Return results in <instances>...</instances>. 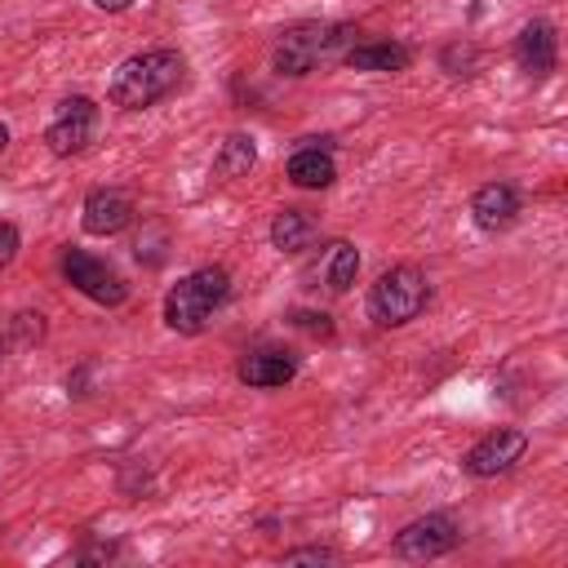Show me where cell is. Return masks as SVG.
Wrapping results in <instances>:
<instances>
[{"instance_id": "cell-19", "label": "cell", "mask_w": 568, "mask_h": 568, "mask_svg": "<svg viewBox=\"0 0 568 568\" xmlns=\"http://www.w3.org/2000/svg\"><path fill=\"white\" fill-rule=\"evenodd\" d=\"M40 337H44V315H40V311H18V315L9 320V342L31 346V342H40Z\"/></svg>"}, {"instance_id": "cell-14", "label": "cell", "mask_w": 568, "mask_h": 568, "mask_svg": "<svg viewBox=\"0 0 568 568\" xmlns=\"http://www.w3.org/2000/svg\"><path fill=\"white\" fill-rule=\"evenodd\" d=\"M284 178H288L293 186H302V191H324V186H333L337 164H333V146H328V138H320V146H297V151L288 155Z\"/></svg>"}, {"instance_id": "cell-7", "label": "cell", "mask_w": 568, "mask_h": 568, "mask_svg": "<svg viewBox=\"0 0 568 568\" xmlns=\"http://www.w3.org/2000/svg\"><path fill=\"white\" fill-rule=\"evenodd\" d=\"M355 275H359V248L351 240H324L297 271L302 288H311V293H320V288L324 293H346L355 284Z\"/></svg>"}, {"instance_id": "cell-12", "label": "cell", "mask_w": 568, "mask_h": 568, "mask_svg": "<svg viewBox=\"0 0 568 568\" xmlns=\"http://www.w3.org/2000/svg\"><path fill=\"white\" fill-rule=\"evenodd\" d=\"M519 209H524V204H519V191H515L510 182H484V186L470 195V217H475V226L488 231V235L515 226Z\"/></svg>"}, {"instance_id": "cell-9", "label": "cell", "mask_w": 568, "mask_h": 568, "mask_svg": "<svg viewBox=\"0 0 568 568\" xmlns=\"http://www.w3.org/2000/svg\"><path fill=\"white\" fill-rule=\"evenodd\" d=\"M524 448H528V435H524V430L497 426V430H488L484 439H475V444L462 453V470L475 475V479H497V475H506V470L524 457Z\"/></svg>"}, {"instance_id": "cell-11", "label": "cell", "mask_w": 568, "mask_h": 568, "mask_svg": "<svg viewBox=\"0 0 568 568\" xmlns=\"http://www.w3.org/2000/svg\"><path fill=\"white\" fill-rule=\"evenodd\" d=\"M515 62L519 71H528L532 80H546L559 62V40H555V27L546 18H532L519 36H515Z\"/></svg>"}, {"instance_id": "cell-3", "label": "cell", "mask_w": 568, "mask_h": 568, "mask_svg": "<svg viewBox=\"0 0 568 568\" xmlns=\"http://www.w3.org/2000/svg\"><path fill=\"white\" fill-rule=\"evenodd\" d=\"M355 27L351 22H293L275 36V49H271V67L288 80L297 75H311L320 62H333L342 58L351 44H355Z\"/></svg>"}, {"instance_id": "cell-4", "label": "cell", "mask_w": 568, "mask_h": 568, "mask_svg": "<svg viewBox=\"0 0 568 568\" xmlns=\"http://www.w3.org/2000/svg\"><path fill=\"white\" fill-rule=\"evenodd\" d=\"M426 302H430V280L417 266H390L368 288V320L382 328H404L426 311Z\"/></svg>"}, {"instance_id": "cell-24", "label": "cell", "mask_w": 568, "mask_h": 568, "mask_svg": "<svg viewBox=\"0 0 568 568\" xmlns=\"http://www.w3.org/2000/svg\"><path fill=\"white\" fill-rule=\"evenodd\" d=\"M4 146H9V129H4V120H0V155H4Z\"/></svg>"}, {"instance_id": "cell-8", "label": "cell", "mask_w": 568, "mask_h": 568, "mask_svg": "<svg viewBox=\"0 0 568 568\" xmlns=\"http://www.w3.org/2000/svg\"><path fill=\"white\" fill-rule=\"evenodd\" d=\"M457 541H462L457 519L435 510V515H422V519L404 524V528L395 532V541H390V555H395V559H408V564H426V559L448 555Z\"/></svg>"}, {"instance_id": "cell-2", "label": "cell", "mask_w": 568, "mask_h": 568, "mask_svg": "<svg viewBox=\"0 0 568 568\" xmlns=\"http://www.w3.org/2000/svg\"><path fill=\"white\" fill-rule=\"evenodd\" d=\"M231 297L226 266H195L164 293V324L178 337H200Z\"/></svg>"}, {"instance_id": "cell-21", "label": "cell", "mask_w": 568, "mask_h": 568, "mask_svg": "<svg viewBox=\"0 0 568 568\" xmlns=\"http://www.w3.org/2000/svg\"><path fill=\"white\" fill-rule=\"evenodd\" d=\"M18 248H22V235H18V226L9 222V217H0V271L18 257Z\"/></svg>"}, {"instance_id": "cell-5", "label": "cell", "mask_w": 568, "mask_h": 568, "mask_svg": "<svg viewBox=\"0 0 568 568\" xmlns=\"http://www.w3.org/2000/svg\"><path fill=\"white\" fill-rule=\"evenodd\" d=\"M58 271H62V280H67L75 293H84V297L98 302V306H124V297H129L124 275H120L106 257H93V253H84V248H62Z\"/></svg>"}, {"instance_id": "cell-22", "label": "cell", "mask_w": 568, "mask_h": 568, "mask_svg": "<svg viewBox=\"0 0 568 568\" xmlns=\"http://www.w3.org/2000/svg\"><path fill=\"white\" fill-rule=\"evenodd\" d=\"M337 550L328 546H302V550H284V564H333Z\"/></svg>"}, {"instance_id": "cell-10", "label": "cell", "mask_w": 568, "mask_h": 568, "mask_svg": "<svg viewBox=\"0 0 568 568\" xmlns=\"http://www.w3.org/2000/svg\"><path fill=\"white\" fill-rule=\"evenodd\" d=\"M133 217H138V204H133V195L120 191V186H93V191L84 195V204H80V226H84L89 235H98V240L120 235Z\"/></svg>"}, {"instance_id": "cell-1", "label": "cell", "mask_w": 568, "mask_h": 568, "mask_svg": "<svg viewBox=\"0 0 568 568\" xmlns=\"http://www.w3.org/2000/svg\"><path fill=\"white\" fill-rule=\"evenodd\" d=\"M182 75H186V58L178 49H169V44L142 49V53H133L115 67V75L106 84V98L120 111H146V106L164 102L182 84Z\"/></svg>"}, {"instance_id": "cell-23", "label": "cell", "mask_w": 568, "mask_h": 568, "mask_svg": "<svg viewBox=\"0 0 568 568\" xmlns=\"http://www.w3.org/2000/svg\"><path fill=\"white\" fill-rule=\"evenodd\" d=\"M98 9H106V13H124V9H133L138 0H93Z\"/></svg>"}, {"instance_id": "cell-13", "label": "cell", "mask_w": 568, "mask_h": 568, "mask_svg": "<svg viewBox=\"0 0 568 568\" xmlns=\"http://www.w3.org/2000/svg\"><path fill=\"white\" fill-rule=\"evenodd\" d=\"M235 377L253 390H280L297 377V359L288 351H275V346H262V351H248L235 368Z\"/></svg>"}, {"instance_id": "cell-20", "label": "cell", "mask_w": 568, "mask_h": 568, "mask_svg": "<svg viewBox=\"0 0 568 568\" xmlns=\"http://www.w3.org/2000/svg\"><path fill=\"white\" fill-rule=\"evenodd\" d=\"M288 324L311 333V337H324V342L333 337V315L328 311H288Z\"/></svg>"}, {"instance_id": "cell-16", "label": "cell", "mask_w": 568, "mask_h": 568, "mask_svg": "<svg viewBox=\"0 0 568 568\" xmlns=\"http://www.w3.org/2000/svg\"><path fill=\"white\" fill-rule=\"evenodd\" d=\"M315 217L306 213V209H280L275 217H271V248H280V253H306L311 244H315Z\"/></svg>"}, {"instance_id": "cell-18", "label": "cell", "mask_w": 568, "mask_h": 568, "mask_svg": "<svg viewBox=\"0 0 568 568\" xmlns=\"http://www.w3.org/2000/svg\"><path fill=\"white\" fill-rule=\"evenodd\" d=\"M439 67H444L448 75H475V67H479V49H475L470 40H453V44L439 49Z\"/></svg>"}, {"instance_id": "cell-17", "label": "cell", "mask_w": 568, "mask_h": 568, "mask_svg": "<svg viewBox=\"0 0 568 568\" xmlns=\"http://www.w3.org/2000/svg\"><path fill=\"white\" fill-rule=\"evenodd\" d=\"M253 164H257V146H253V138H248V133H231V138L222 142L217 160H213V173H217L222 182H235V178H248Z\"/></svg>"}, {"instance_id": "cell-15", "label": "cell", "mask_w": 568, "mask_h": 568, "mask_svg": "<svg viewBox=\"0 0 568 568\" xmlns=\"http://www.w3.org/2000/svg\"><path fill=\"white\" fill-rule=\"evenodd\" d=\"M342 62H346L351 71H382V75H395V71H408L413 53H408L404 44H395V40H364V44H351V49L342 53Z\"/></svg>"}, {"instance_id": "cell-25", "label": "cell", "mask_w": 568, "mask_h": 568, "mask_svg": "<svg viewBox=\"0 0 568 568\" xmlns=\"http://www.w3.org/2000/svg\"><path fill=\"white\" fill-rule=\"evenodd\" d=\"M4 351H9V337H0V364H4Z\"/></svg>"}, {"instance_id": "cell-6", "label": "cell", "mask_w": 568, "mask_h": 568, "mask_svg": "<svg viewBox=\"0 0 568 568\" xmlns=\"http://www.w3.org/2000/svg\"><path fill=\"white\" fill-rule=\"evenodd\" d=\"M98 120H102V111H98V102L93 98H84V93H71V98H62L58 106H53V120H49V129H44V146L53 151V155H80V151H89V142L98 138Z\"/></svg>"}]
</instances>
